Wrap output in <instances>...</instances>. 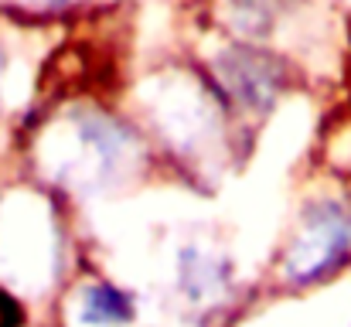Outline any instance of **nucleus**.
<instances>
[{"mask_svg": "<svg viewBox=\"0 0 351 327\" xmlns=\"http://www.w3.org/2000/svg\"><path fill=\"white\" fill-rule=\"evenodd\" d=\"M351 256V212L341 202H317L307 208L300 235L283 256V280L307 287L331 276Z\"/></svg>", "mask_w": 351, "mask_h": 327, "instance_id": "f257e3e1", "label": "nucleus"}, {"mask_svg": "<svg viewBox=\"0 0 351 327\" xmlns=\"http://www.w3.org/2000/svg\"><path fill=\"white\" fill-rule=\"evenodd\" d=\"M79 321L86 327H126L133 321V300L113 283H93L79 297Z\"/></svg>", "mask_w": 351, "mask_h": 327, "instance_id": "f03ea898", "label": "nucleus"}]
</instances>
